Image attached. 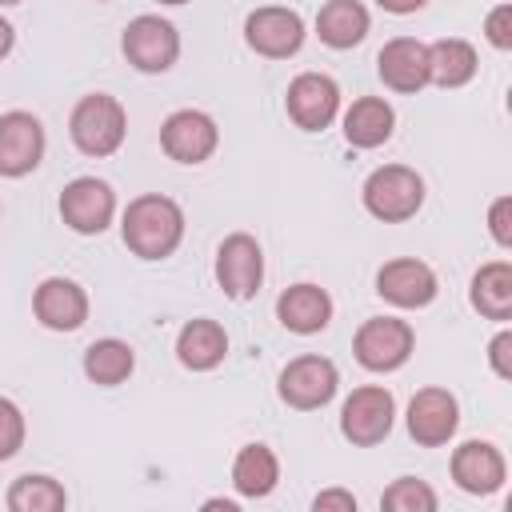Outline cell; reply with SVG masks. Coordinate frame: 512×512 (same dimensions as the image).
Returning a JSON list of instances; mask_svg holds the SVG:
<instances>
[{
  "instance_id": "obj_32",
  "label": "cell",
  "mask_w": 512,
  "mask_h": 512,
  "mask_svg": "<svg viewBox=\"0 0 512 512\" xmlns=\"http://www.w3.org/2000/svg\"><path fill=\"white\" fill-rule=\"evenodd\" d=\"M508 348H512V332H500L492 344H488V356H492V368H496V376H512V364H508Z\"/></svg>"
},
{
  "instance_id": "obj_30",
  "label": "cell",
  "mask_w": 512,
  "mask_h": 512,
  "mask_svg": "<svg viewBox=\"0 0 512 512\" xmlns=\"http://www.w3.org/2000/svg\"><path fill=\"white\" fill-rule=\"evenodd\" d=\"M484 32H488V40H492L496 48H512V4L492 8V16H488Z\"/></svg>"
},
{
  "instance_id": "obj_9",
  "label": "cell",
  "mask_w": 512,
  "mask_h": 512,
  "mask_svg": "<svg viewBox=\"0 0 512 512\" xmlns=\"http://www.w3.org/2000/svg\"><path fill=\"white\" fill-rule=\"evenodd\" d=\"M336 364L324 356H296L284 372H280V396L292 408H320L336 396Z\"/></svg>"
},
{
  "instance_id": "obj_28",
  "label": "cell",
  "mask_w": 512,
  "mask_h": 512,
  "mask_svg": "<svg viewBox=\"0 0 512 512\" xmlns=\"http://www.w3.org/2000/svg\"><path fill=\"white\" fill-rule=\"evenodd\" d=\"M380 504H384L388 512H432V508H436V492H432L424 480L404 476V480H396V484L380 496Z\"/></svg>"
},
{
  "instance_id": "obj_8",
  "label": "cell",
  "mask_w": 512,
  "mask_h": 512,
  "mask_svg": "<svg viewBox=\"0 0 512 512\" xmlns=\"http://www.w3.org/2000/svg\"><path fill=\"white\" fill-rule=\"evenodd\" d=\"M160 144H164V152H168L172 160H180V164H200V160H208V156L216 152L220 132H216L212 116H204V112H196V108H180V112H172V116L164 120Z\"/></svg>"
},
{
  "instance_id": "obj_20",
  "label": "cell",
  "mask_w": 512,
  "mask_h": 512,
  "mask_svg": "<svg viewBox=\"0 0 512 512\" xmlns=\"http://www.w3.org/2000/svg\"><path fill=\"white\" fill-rule=\"evenodd\" d=\"M228 352V336L216 320H188L176 336V356L184 368L192 372H204V368H216Z\"/></svg>"
},
{
  "instance_id": "obj_24",
  "label": "cell",
  "mask_w": 512,
  "mask_h": 512,
  "mask_svg": "<svg viewBox=\"0 0 512 512\" xmlns=\"http://www.w3.org/2000/svg\"><path fill=\"white\" fill-rule=\"evenodd\" d=\"M344 136H348V144H356V148H376V144H384V140L392 136V108H388L384 100H376V96L356 100V104L348 108V116H344Z\"/></svg>"
},
{
  "instance_id": "obj_27",
  "label": "cell",
  "mask_w": 512,
  "mask_h": 512,
  "mask_svg": "<svg viewBox=\"0 0 512 512\" xmlns=\"http://www.w3.org/2000/svg\"><path fill=\"white\" fill-rule=\"evenodd\" d=\"M64 504H68V496L52 476H20L8 488V508L12 512H60Z\"/></svg>"
},
{
  "instance_id": "obj_29",
  "label": "cell",
  "mask_w": 512,
  "mask_h": 512,
  "mask_svg": "<svg viewBox=\"0 0 512 512\" xmlns=\"http://www.w3.org/2000/svg\"><path fill=\"white\" fill-rule=\"evenodd\" d=\"M20 444H24V416H20V408L12 400L0 396V460L16 456Z\"/></svg>"
},
{
  "instance_id": "obj_33",
  "label": "cell",
  "mask_w": 512,
  "mask_h": 512,
  "mask_svg": "<svg viewBox=\"0 0 512 512\" xmlns=\"http://www.w3.org/2000/svg\"><path fill=\"white\" fill-rule=\"evenodd\" d=\"M312 508H316V512H328V508H340V512H356V496H352V492H340V488H332V492H320V496L312 500Z\"/></svg>"
},
{
  "instance_id": "obj_15",
  "label": "cell",
  "mask_w": 512,
  "mask_h": 512,
  "mask_svg": "<svg viewBox=\"0 0 512 512\" xmlns=\"http://www.w3.org/2000/svg\"><path fill=\"white\" fill-rule=\"evenodd\" d=\"M376 292L396 308H424L436 296V272L420 260H388L376 276Z\"/></svg>"
},
{
  "instance_id": "obj_35",
  "label": "cell",
  "mask_w": 512,
  "mask_h": 512,
  "mask_svg": "<svg viewBox=\"0 0 512 512\" xmlns=\"http://www.w3.org/2000/svg\"><path fill=\"white\" fill-rule=\"evenodd\" d=\"M12 52V24L0 16V56H8Z\"/></svg>"
},
{
  "instance_id": "obj_37",
  "label": "cell",
  "mask_w": 512,
  "mask_h": 512,
  "mask_svg": "<svg viewBox=\"0 0 512 512\" xmlns=\"http://www.w3.org/2000/svg\"><path fill=\"white\" fill-rule=\"evenodd\" d=\"M0 4H20V0H0Z\"/></svg>"
},
{
  "instance_id": "obj_26",
  "label": "cell",
  "mask_w": 512,
  "mask_h": 512,
  "mask_svg": "<svg viewBox=\"0 0 512 512\" xmlns=\"http://www.w3.org/2000/svg\"><path fill=\"white\" fill-rule=\"evenodd\" d=\"M132 364H136V356H132V348L120 344V340H96V344L84 352V372H88V380H96V384H104V388L128 380V376H132Z\"/></svg>"
},
{
  "instance_id": "obj_23",
  "label": "cell",
  "mask_w": 512,
  "mask_h": 512,
  "mask_svg": "<svg viewBox=\"0 0 512 512\" xmlns=\"http://www.w3.org/2000/svg\"><path fill=\"white\" fill-rule=\"evenodd\" d=\"M276 480H280V464H276L272 448H264V444L240 448V456L232 464V484H236L240 496H248V500L268 496L276 488Z\"/></svg>"
},
{
  "instance_id": "obj_25",
  "label": "cell",
  "mask_w": 512,
  "mask_h": 512,
  "mask_svg": "<svg viewBox=\"0 0 512 512\" xmlns=\"http://www.w3.org/2000/svg\"><path fill=\"white\" fill-rule=\"evenodd\" d=\"M476 76V52L464 40H436L428 48V80L440 88H460Z\"/></svg>"
},
{
  "instance_id": "obj_31",
  "label": "cell",
  "mask_w": 512,
  "mask_h": 512,
  "mask_svg": "<svg viewBox=\"0 0 512 512\" xmlns=\"http://www.w3.org/2000/svg\"><path fill=\"white\" fill-rule=\"evenodd\" d=\"M488 224H492L496 244H500V248H512V200H508V196H500V200L492 204Z\"/></svg>"
},
{
  "instance_id": "obj_11",
  "label": "cell",
  "mask_w": 512,
  "mask_h": 512,
  "mask_svg": "<svg viewBox=\"0 0 512 512\" xmlns=\"http://www.w3.org/2000/svg\"><path fill=\"white\" fill-rule=\"evenodd\" d=\"M244 40L260 56L284 60V56H292L304 44V20L292 8H256L244 20Z\"/></svg>"
},
{
  "instance_id": "obj_5",
  "label": "cell",
  "mask_w": 512,
  "mask_h": 512,
  "mask_svg": "<svg viewBox=\"0 0 512 512\" xmlns=\"http://www.w3.org/2000/svg\"><path fill=\"white\" fill-rule=\"evenodd\" d=\"M352 348H356V360L368 372H392V368H400L412 356V328L404 320L376 316V320H364L360 324Z\"/></svg>"
},
{
  "instance_id": "obj_36",
  "label": "cell",
  "mask_w": 512,
  "mask_h": 512,
  "mask_svg": "<svg viewBox=\"0 0 512 512\" xmlns=\"http://www.w3.org/2000/svg\"><path fill=\"white\" fill-rule=\"evenodd\" d=\"M160 4H184V0H160Z\"/></svg>"
},
{
  "instance_id": "obj_19",
  "label": "cell",
  "mask_w": 512,
  "mask_h": 512,
  "mask_svg": "<svg viewBox=\"0 0 512 512\" xmlns=\"http://www.w3.org/2000/svg\"><path fill=\"white\" fill-rule=\"evenodd\" d=\"M276 316H280V324H284L288 332L308 336V332H320V328L332 320V300H328V292L316 288V284H292V288L276 300Z\"/></svg>"
},
{
  "instance_id": "obj_16",
  "label": "cell",
  "mask_w": 512,
  "mask_h": 512,
  "mask_svg": "<svg viewBox=\"0 0 512 512\" xmlns=\"http://www.w3.org/2000/svg\"><path fill=\"white\" fill-rule=\"evenodd\" d=\"M36 316L44 328H56V332H72L88 320V296L80 284L64 280V276H52L36 288V300H32Z\"/></svg>"
},
{
  "instance_id": "obj_3",
  "label": "cell",
  "mask_w": 512,
  "mask_h": 512,
  "mask_svg": "<svg viewBox=\"0 0 512 512\" xmlns=\"http://www.w3.org/2000/svg\"><path fill=\"white\" fill-rule=\"evenodd\" d=\"M424 204V180L404 164H384L364 180V208L376 220H408Z\"/></svg>"
},
{
  "instance_id": "obj_22",
  "label": "cell",
  "mask_w": 512,
  "mask_h": 512,
  "mask_svg": "<svg viewBox=\"0 0 512 512\" xmlns=\"http://www.w3.org/2000/svg\"><path fill=\"white\" fill-rule=\"evenodd\" d=\"M472 308L488 320L512 316V268L504 260H492L472 276Z\"/></svg>"
},
{
  "instance_id": "obj_14",
  "label": "cell",
  "mask_w": 512,
  "mask_h": 512,
  "mask_svg": "<svg viewBox=\"0 0 512 512\" xmlns=\"http://www.w3.org/2000/svg\"><path fill=\"white\" fill-rule=\"evenodd\" d=\"M456 424H460V408H456V400L444 388H424V392L412 396V404H408V432H412L416 444H428V448L448 444Z\"/></svg>"
},
{
  "instance_id": "obj_10",
  "label": "cell",
  "mask_w": 512,
  "mask_h": 512,
  "mask_svg": "<svg viewBox=\"0 0 512 512\" xmlns=\"http://www.w3.org/2000/svg\"><path fill=\"white\" fill-rule=\"evenodd\" d=\"M216 280L220 288L232 296V300H248L260 280H264V256H260V244L244 232L228 236L216 252Z\"/></svg>"
},
{
  "instance_id": "obj_34",
  "label": "cell",
  "mask_w": 512,
  "mask_h": 512,
  "mask_svg": "<svg viewBox=\"0 0 512 512\" xmlns=\"http://www.w3.org/2000/svg\"><path fill=\"white\" fill-rule=\"evenodd\" d=\"M384 12H416V8H424V0H376Z\"/></svg>"
},
{
  "instance_id": "obj_13",
  "label": "cell",
  "mask_w": 512,
  "mask_h": 512,
  "mask_svg": "<svg viewBox=\"0 0 512 512\" xmlns=\"http://www.w3.org/2000/svg\"><path fill=\"white\" fill-rule=\"evenodd\" d=\"M336 104H340V88L320 72H304V76H296L288 84V116L304 132L328 128L332 116H336Z\"/></svg>"
},
{
  "instance_id": "obj_17",
  "label": "cell",
  "mask_w": 512,
  "mask_h": 512,
  "mask_svg": "<svg viewBox=\"0 0 512 512\" xmlns=\"http://www.w3.org/2000/svg\"><path fill=\"white\" fill-rule=\"evenodd\" d=\"M452 480L472 496H488L504 484V456L488 440H468L452 452Z\"/></svg>"
},
{
  "instance_id": "obj_1",
  "label": "cell",
  "mask_w": 512,
  "mask_h": 512,
  "mask_svg": "<svg viewBox=\"0 0 512 512\" xmlns=\"http://www.w3.org/2000/svg\"><path fill=\"white\" fill-rule=\"evenodd\" d=\"M184 236V212L168 196H140L124 212V244L144 260H164Z\"/></svg>"
},
{
  "instance_id": "obj_2",
  "label": "cell",
  "mask_w": 512,
  "mask_h": 512,
  "mask_svg": "<svg viewBox=\"0 0 512 512\" xmlns=\"http://www.w3.org/2000/svg\"><path fill=\"white\" fill-rule=\"evenodd\" d=\"M72 144L84 152V156H112L120 144H124V132H128V120H124V108L120 100L96 92V96H84L76 108H72Z\"/></svg>"
},
{
  "instance_id": "obj_18",
  "label": "cell",
  "mask_w": 512,
  "mask_h": 512,
  "mask_svg": "<svg viewBox=\"0 0 512 512\" xmlns=\"http://www.w3.org/2000/svg\"><path fill=\"white\" fill-rule=\"evenodd\" d=\"M380 80L396 92H416L428 84V44L396 36L380 48Z\"/></svg>"
},
{
  "instance_id": "obj_4",
  "label": "cell",
  "mask_w": 512,
  "mask_h": 512,
  "mask_svg": "<svg viewBox=\"0 0 512 512\" xmlns=\"http://www.w3.org/2000/svg\"><path fill=\"white\" fill-rule=\"evenodd\" d=\"M124 56L128 64H136L140 72H168L180 56V36L168 20L160 16H136L124 28Z\"/></svg>"
},
{
  "instance_id": "obj_6",
  "label": "cell",
  "mask_w": 512,
  "mask_h": 512,
  "mask_svg": "<svg viewBox=\"0 0 512 512\" xmlns=\"http://www.w3.org/2000/svg\"><path fill=\"white\" fill-rule=\"evenodd\" d=\"M392 416H396L392 392L380 388V384H364L344 400L340 428L352 444H380L392 432Z\"/></svg>"
},
{
  "instance_id": "obj_7",
  "label": "cell",
  "mask_w": 512,
  "mask_h": 512,
  "mask_svg": "<svg viewBox=\"0 0 512 512\" xmlns=\"http://www.w3.org/2000/svg\"><path fill=\"white\" fill-rule=\"evenodd\" d=\"M112 212H116V196H112V188H108L104 180H96V176L72 180V184L64 188V196H60V216H64V224H68L72 232H84V236L104 232L108 220H112Z\"/></svg>"
},
{
  "instance_id": "obj_12",
  "label": "cell",
  "mask_w": 512,
  "mask_h": 512,
  "mask_svg": "<svg viewBox=\"0 0 512 512\" xmlns=\"http://www.w3.org/2000/svg\"><path fill=\"white\" fill-rule=\"evenodd\" d=\"M44 156V128L32 112L0 116V176H24Z\"/></svg>"
},
{
  "instance_id": "obj_21",
  "label": "cell",
  "mask_w": 512,
  "mask_h": 512,
  "mask_svg": "<svg viewBox=\"0 0 512 512\" xmlns=\"http://www.w3.org/2000/svg\"><path fill=\"white\" fill-rule=\"evenodd\" d=\"M316 32L328 48H352L368 32V12L360 0H328L316 16Z\"/></svg>"
}]
</instances>
